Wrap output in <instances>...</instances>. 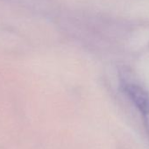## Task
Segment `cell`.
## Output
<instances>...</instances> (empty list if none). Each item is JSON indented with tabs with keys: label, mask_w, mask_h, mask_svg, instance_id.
Instances as JSON below:
<instances>
[{
	"label": "cell",
	"mask_w": 149,
	"mask_h": 149,
	"mask_svg": "<svg viewBox=\"0 0 149 149\" xmlns=\"http://www.w3.org/2000/svg\"><path fill=\"white\" fill-rule=\"evenodd\" d=\"M142 114L144 125L147 134L149 135V95L134 104Z\"/></svg>",
	"instance_id": "1"
}]
</instances>
